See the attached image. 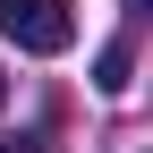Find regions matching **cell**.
Segmentation results:
<instances>
[{"mask_svg": "<svg viewBox=\"0 0 153 153\" xmlns=\"http://www.w3.org/2000/svg\"><path fill=\"white\" fill-rule=\"evenodd\" d=\"M0 34L34 60H60L76 43V17H68V0H0Z\"/></svg>", "mask_w": 153, "mask_h": 153, "instance_id": "6da1fadb", "label": "cell"}, {"mask_svg": "<svg viewBox=\"0 0 153 153\" xmlns=\"http://www.w3.org/2000/svg\"><path fill=\"white\" fill-rule=\"evenodd\" d=\"M0 102H9V76H0Z\"/></svg>", "mask_w": 153, "mask_h": 153, "instance_id": "277c9868", "label": "cell"}, {"mask_svg": "<svg viewBox=\"0 0 153 153\" xmlns=\"http://www.w3.org/2000/svg\"><path fill=\"white\" fill-rule=\"evenodd\" d=\"M128 68H136V51H128V43H102V60H94V85H102V94H128Z\"/></svg>", "mask_w": 153, "mask_h": 153, "instance_id": "7a4b0ae2", "label": "cell"}, {"mask_svg": "<svg viewBox=\"0 0 153 153\" xmlns=\"http://www.w3.org/2000/svg\"><path fill=\"white\" fill-rule=\"evenodd\" d=\"M0 153H43V136H0Z\"/></svg>", "mask_w": 153, "mask_h": 153, "instance_id": "3957f363", "label": "cell"}]
</instances>
